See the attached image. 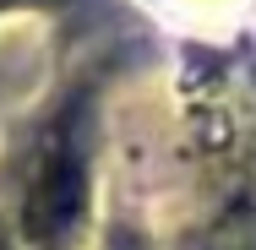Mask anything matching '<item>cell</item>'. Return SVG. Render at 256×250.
Instances as JSON below:
<instances>
[{"label":"cell","instance_id":"obj_1","mask_svg":"<svg viewBox=\"0 0 256 250\" xmlns=\"http://www.w3.org/2000/svg\"><path fill=\"white\" fill-rule=\"evenodd\" d=\"M88 212V163L71 142H54L28 185V240L38 250H66Z\"/></svg>","mask_w":256,"mask_h":250},{"label":"cell","instance_id":"obj_3","mask_svg":"<svg viewBox=\"0 0 256 250\" xmlns=\"http://www.w3.org/2000/svg\"><path fill=\"white\" fill-rule=\"evenodd\" d=\"M0 250H6V245H0Z\"/></svg>","mask_w":256,"mask_h":250},{"label":"cell","instance_id":"obj_2","mask_svg":"<svg viewBox=\"0 0 256 250\" xmlns=\"http://www.w3.org/2000/svg\"><path fill=\"white\" fill-rule=\"evenodd\" d=\"M234 250H251V245H234Z\"/></svg>","mask_w":256,"mask_h":250}]
</instances>
